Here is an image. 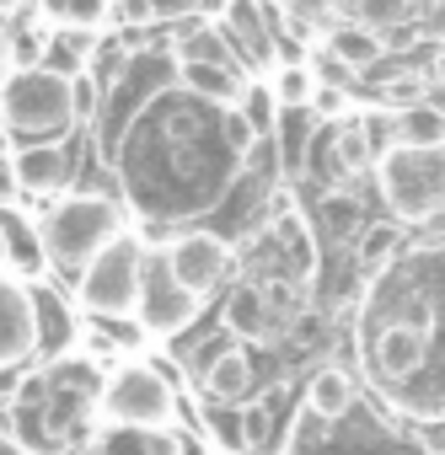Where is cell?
<instances>
[{"instance_id":"cell-18","label":"cell","mask_w":445,"mask_h":455,"mask_svg":"<svg viewBox=\"0 0 445 455\" xmlns=\"http://www.w3.org/2000/svg\"><path fill=\"white\" fill-rule=\"evenodd\" d=\"M392 129H397V150H434V145H445V113L434 102L397 108Z\"/></svg>"},{"instance_id":"cell-14","label":"cell","mask_w":445,"mask_h":455,"mask_svg":"<svg viewBox=\"0 0 445 455\" xmlns=\"http://www.w3.org/2000/svg\"><path fill=\"white\" fill-rule=\"evenodd\" d=\"M33 316H38V359H49V364H54V359L76 343V332H81V327H76L70 306H65L49 284H38V290H33Z\"/></svg>"},{"instance_id":"cell-28","label":"cell","mask_w":445,"mask_h":455,"mask_svg":"<svg viewBox=\"0 0 445 455\" xmlns=\"http://www.w3.org/2000/svg\"><path fill=\"white\" fill-rule=\"evenodd\" d=\"M354 17H360V28H402L408 17H413V0H354Z\"/></svg>"},{"instance_id":"cell-27","label":"cell","mask_w":445,"mask_h":455,"mask_svg":"<svg viewBox=\"0 0 445 455\" xmlns=\"http://www.w3.org/2000/svg\"><path fill=\"white\" fill-rule=\"evenodd\" d=\"M44 12H49V22H60L65 33H81V28H92V22H102L108 0H44Z\"/></svg>"},{"instance_id":"cell-23","label":"cell","mask_w":445,"mask_h":455,"mask_svg":"<svg viewBox=\"0 0 445 455\" xmlns=\"http://www.w3.org/2000/svg\"><path fill=\"white\" fill-rule=\"evenodd\" d=\"M274 236L285 242V252L295 258V274H301V284H306V279L317 274V247H312V231H306V220L285 209V214L274 220Z\"/></svg>"},{"instance_id":"cell-15","label":"cell","mask_w":445,"mask_h":455,"mask_svg":"<svg viewBox=\"0 0 445 455\" xmlns=\"http://www.w3.org/2000/svg\"><path fill=\"white\" fill-rule=\"evenodd\" d=\"M247 391H253V359L242 348H220L204 370V396L237 407V402H247Z\"/></svg>"},{"instance_id":"cell-8","label":"cell","mask_w":445,"mask_h":455,"mask_svg":"<svg viewBox=\"0 0 445 455\" xmlns=\"http://www.w3.org/2000/svg\"><path fill=\"white\" fill-rule=\"evenodd\" d=\"M166 274H172L193 300H209V295L220 290V279L231 274V252H226V242L209 236V231H188V236H177V242L166 247Z\"/></svg>"},{"instance_id":"cell-13","label":"cell","mask_w":445,"mask_h":455,"mask_svg":"<svg viewBox=\"0 0 445 455\" xmlns=\"http://www.w3.org/2000/svg\"><path fill=\"white\" fill-rule=\"evenodd\" d=\"M177 76H182V86H188L198 102H209V108H220V113L242 108V97H247V81H242L237 65H177Z\"/></svg>"},{"instance_id":"cell-4","label":"cell","mask_w":445,"mask_h":455,"mask_svg":"<svg viewBox=\"0 0 445 455\" xmlns=\"http://www.w3.org/2000/svg\"><path fill=\"white\" fill-rule=\"evenodd\" d=\"M381 198L397 220H440L445 214V145L392 150L381 161Z\"/></svg>"},{"instance_id":"cell-25","label":"cell","mask_w":445,"mask_h":455,"mask_svg":"<svg viewBox=\"0 0 445 455\" xmlns=\"http://www.w3.org/2000/svg\"><path fill=\"white\" fill-rule=\"evenodd\" d=\"M392 252H397V225H365L360 242H354V258H360V268H365V274L386 268V263H392Z\"/></svg>"},{"instance_id":"cell-41","label":"cell","mask_w":445,"mask_h":455,"mask_svg":"<svg viewBox=\"0 0 445 455\" xmlns=\"http://www.w3.org/2000/svg\"><path fill=\"white\" fill-rule=\"evenodd\" d=\"M0 97H6V65H0Z\"/></svg>"},{"instance_id":"cell-1","label":"cell","mask_w":445,"mask_h":455,"mask_svg":"<svg viewBox=\"0 0 445 455\" xmlns=\"http://www.w3.org/2000/svg\"><path fill=\"white\" fill-rule=\"evenodd\" d=\"M118 236H124V204L108 198V193H70V198H60V204L44 214V225H38L44 258H49L54 268H65V274H76V279H81V268H86L108 242H118Z\"/></svg>"},{"instance_id":"cell-36","label":"cell","mask_w":445,"mask_h":455,"mask_svg":"<svg viewBox=\"0 0 445 455\" xmlns=\"http://www.w3.org/2000/svg\"><path fill=\"white\" fill-rule=\"evenodd\" d=\"M338 108H344V97H338L333 86H317V97H312V113H317V118H333Z\"/></svg>"},{"instance_id":"cell-16","label":"cell","mask_w":445,"mask_h":455,"mask_svg":"<svg viewBox=\"0 0 445 455\" xmlns=\"http://www.w3.org/2000/svg\"><path fill=\"white\" fill-rule=\"evenodd\" d=\"M269 140L279 145V166L285 172H306V156H312V140H317V113L312 108H279Z\"/></svg>"},{"instance_id":"cell-7","label":"cell","mask_w":445,"mask_h":455,"mask_svg":"<svg viewBox=\"0 0 445 455\" xmlns=\"http://www.w3.org/2000/svg\"><path fill=\"white\" fill-rule=\"evenodd\" d=\"M97 396H102V386H97V375H92L86 364L54 359V364L44 370V418H49V428H54L60 444L81 439L76 428L86 423V412H92Z\"/></svg>"},{"instance_id":"cell-20","label":"cell","mask_w":445,"mask_h":455,"mask_svg":"<svg viewBox=\"0 0 445 455\" xmlns=\"http://www.w3.org/2000/svg\"><path fill=\"white\" fill-rule=\"evenodd\" d=\"M306 407H312V418H328V423L349 418V407H354V380H349L338 364L317 370L312 386H306Z\"/></svg>"},{"instance_id":"cell-26","label":"cell","mask_w":445,"mask_h":455,"mask_svg":"<svg viewBox=\"0 0 445 455\" xmlns=\"http://www.w3.org/2000/svg\"><path fill=\"white\" fill-rule=\"evenodd\" d=\"M44 49H49V33H38V28H12V33H6V70H38V65H44Z\"/></svg>"},{"instance_id":"cell-22","label":"cell","mask_w":445,"mask_h":455,"mask_svg":"<svg viewBox=\"0 0 445 455\" xmlns=\"http://www.w3.org/2000/svg\"><path fill=\"white\" fill-rule=\"evenodd\" d=\"M0 236H6V263H17L22 274H38L44 247H38V231H33V225H22L12 209H0Z\"/></svg>"},{"instance_id":"cell-17","label":"cell","mask_w":445,"mask_h":455,"mask_svg":"<svg viewBox=\"0 0 445 455\" xmlns=\"http://www.w3.org/2000/svg\"><path fill=\"white\" fill-rule=\"evenodd\" d=\"M226 332H237L247 343H269L279 332L274 316H269V306H263V295H258V284H242V290L226 295Z\"/></svg>"},{"instance_id":"cell-34","label":"cell","mask_w":445,"mask_h":455,"mask_svg":"<svg viewBox=\"0 0 445 455\" xmlns=\"http://www.w3.org/2000/svg\"><path fill=\"white\" fill-rule=\"evenodd\" d=\"M97 102H102V86H97V76H70V108H76V118L81 124H92L97 118Z\"/></svg>"},{"instance_id":"cell-38","label":"cell","mask_w":445,"mask_h":455,"mask_svg":"<svg viewBox=\"0 0 445 455\" xmlns=\"http://www.w3.org/2000/svg\"><path fill=\"white\" fill-rule=\"evenodd\" d=\"M429 70H434V81L445 86V49H434V65H429Z\"/></svg>"},{"instance_id":"cell-19","label":"cell","mask_w":445,"mask_h":455,"mask_svg":"<svg viewBox=\"0 0 445 455\" xmlns=\"http://www.w3.org/2000/svg\"><path fill=\"white\" fill-rule=\"evenodd\" d=\"M328 54L338 60V70H370V65L386 54V44H381V33L360 28V22H338V28L328 33Z\"/></svg>"},{"instance_id":"cell-12","label":"cell","mask_w":445,"mask_h":455,"mask_svg":"<svg viewBox=\"0 0 445 455\" xmlns=\"http://www.w3.org/2000/svg\"><path fill=\"white\" fill-rule=\"evenodd\" d=\"M12 172H17L22 193H60L70 182V150H60V145H28V150L12 156Z\"/></svg>"},{"instance_id":"cell-9","label":"cell","mask_w":445,"mask_h":455,"mask_svg":"<svg viewBox=\"0 0 445 455\" xmlns=\"http://www.w3.org/2000/svg\"><path fill=\"white\" fill-rule=\"evenodd\" d=\"M198 306L204 300H193L172 274H166V258H150L145 252V279H140V327L145 332H161V338H172V332H182L193 316H198Z\"/></svg>"},{"instance_id":"cell-40","label":"cell","mask_w":445,"mask_h":455,"mask_svg":"<svg viewBox=\"0 0 445 455\" xmlns=\"http://www.w3.org/2000/svg\"><path fill=\"white\" fill-rule=\"evenodd\" d=\"M28 6V0H0V12H22Z\"/></svg>"},{"instance_id":"cell-6","label":"cell","mask_w":445,"mask_h":455,"mask_svg":"<svg viewBox=\"0 0 445 455\" xmlns=\"http://www.w3.org/2000/svg\"><path fill=\"white\" fill-rule=\"evenodd\" d=\"M429 327H434L429 306L424 311H408V316H397L386 327H376L370 343H365L370 375L386 380V386H408L413 375H424V364H429Z\"/></svg>"},{"instance_id":"cell-42","label":"cell","mask_w":445,"mask_h":455,"mask_svg":"<svg viewBox=\"0 0 445 455\" xmlns=\"http://www.w3.org/2000/svg\"><path fill=\"white\" fill-rule=\"evenodd\" d=\"M0 263H6V236H0Z\"/></svg>"},{"instance_id":"cell-11","label":"cell","mask_w":445,"mask_h":455,"mask_svg":"<svg viewBox=\"0 0 445 455\" xmlns=\"http://www.w3.org/2000/svg\"><path fill=\"white\" fill-rule=\"evenodd\" d=\"M81 455H182L172 428H124V423H102Z\"/></svg>"},{"instance_id":"cell-3","label":"cell","mask_w":445,"mask_h":455,"mask_svg":"<svg viewBox=\"0 0 445 455\" xmlns=\"http://www.w3.org/2000/svg\"><path fill=\"white\" fill-rule=\"evenodd\" d=\"M140 279H145V247L124 231L118 242H108L86 268H81V311L97 322H124L140 311Z\"/></svg>"},{"instance_id":"cell-2","label":"cell","mask_w":445,"mask_h":455,"mask_svg":"<svg viewBox=\"0 0 445 455\" xmlns=\"http://www.w3.org/2000/svg\"><path fill=\"white\" fill-rule=\"evenodd\" d=\"M0 124L22 140H33V145H54V134H65L76 124L70 76H54L44 65L38 70H12L6 97H0Z\"/></svg>"},{"instance_id":"cell-37","label":"cell","mask_w":445,"mask_h":455,"mask_svg":"<svg viewBox=\"0 0 445 455\" xmlns=\"http://www.w3.org/2000/svg\"><path fill=\"white\" fill-rule=\"evenodd\" d=\"M22 188H17V172H12V156H0V209H6L12 198H17Z\"/></svg>"},{"instance_id":"cell-30","label":"cell","mask_w":445,"mask_h":455,"mask_svg":"<svg viewBox=\"0 0 445 455\" xmlns=\"http://www.w3.org/2000/svg\"><path fill=\"white\" fill-rule=\"evenodd\" d=\"M322 214H328V231L333 236H360V204L349 193H328Z\"/></svg>"},{"instance_id":"cell-24","label":"cell","mask_w":445,"mask_h":455,"mask_svg":"<svg viewBox=\"0 0 445 455\" xmlns=\"http://www.w3.org/2000/svg\"><path fill=\"white\" fill-rule=\"evenodd\" d=\"M317 86H322V81H317V70H312V65H285V70L274 76V86H269V92H274V102H279V108H312Z\"/></svg>"},{"instance_id":"cell-39","label":"cell","mask_w":445,"mask_h":455,"mask_svg":"<svg viewBox=\"0 0 445 455\" xmlns=\"http://www.w3.org/2000/svg\"><path fill=\"white\" fill-rule=\"evenodd\" d=\"M6 418H12V402H0V439H6Z\"/></svg>"},{"instance_id":"cell-21","label":"cell","mask_w":445,"mask_h":455,"mask_svg":"<svg viewBox=\"0 0 445 455\" xmlns=\"http://www.w3.org/2000/svg\"><path fill=\"white\" fill-rule=\"evenodd\" d=\"M226 22H231V38H237L258 65H274V44H269L263 12L253 6V0H231V6H226Z\"/></svg>"},{"instance_id":"cell-33","label":"cell","mask_w":445,"mask_h":455,"mask_svg":"<svg viewBox=\"0 0 445 455\" xmlns=\"http://www.w3.org/2000/svg\"><path fill=\"white\" fill-rule=\"evenodd\" d=\"M381 102H392V113L424 102V76H386L381 81Z\"/></svg>"},{"instance_id":"cell-10","label":"cell","mask_w":445,"mask_h":455,"mask_svg":"<svg viewBox=\"0 0 445 455\" xmlns=\"http://www.w3.org/2000/svg\"><path fill=\"white\" fill-rule=\"evenodd\" d=\"M38 354V316H33V290L22 279L0 274V375H12Z\"/></svg>"},{"instance_id":"cell-35","label":"cell","mask_w":445,"mask_h":455,"mask_svg":"<svg viewBox=\"0 0 445 455\" xmlns=\"http://www.w3.org/2000/svg\"><path fill=\"white\" fill-rule=\"evenodd\" d=\"M113 17L124 28H150L156 22V0H113Z\"/></svg>"},{"instance_id":"cell-31","label":"cell","mask_w":445,"mask_h":455,"mask_svg":"<svg viewBox=\"0 0 445 455\" xmlns=\"http://www.w3.org/2000/svg\"><path fill=\"white\" fill-rule=\"evenodd\" d=\"M220 140H226V150H231V156H253L258 134H253V124L242 118V108H231V113H220Z\"/></svg>"},{"instance_id":"cell-29","label":"cell","mask_w":445,"mask_h":455,"mask_svg":"<svg viewBox=\"0 0 445 455\" xmlns=\"http://www.w3.org/2000/svg\"><path fill=\"white\" fill-rule=\"evenodd\" d=\"M242 118L253 124V134H258V140H269V134H274V118H279V102H274V92H263V86H247V97H242Z\"/></svg>"},{"instance_id":"cell-5","label":"cell","mask_w":445,"mask_h":455,"mask_svg":"<svg viewBox=\"0 0 445 455\" xmlns=\"http://www.w3.org/2000/svg\"><path fill=\"white\" fill-rule=\"evenodd\" d=\"M97 407L108 423H124V428H172V391H166V375L150 364L113 370Z\"/></svg>"},{"instance_id":"cell-32","label":"cell","mask_w":445,"mask_h":455,"mask_svg":"<svg viewBox=\"0 0 445 455\" xmlns=\"http://www.w3.org/2000/svg\"><path fill=\"white\" fill-rule=\"evenodd\" d=\"M269 434H274V412H269L263 402H247V407H242V444H247V450H263Z\"/></svg>"}]
</instances>
